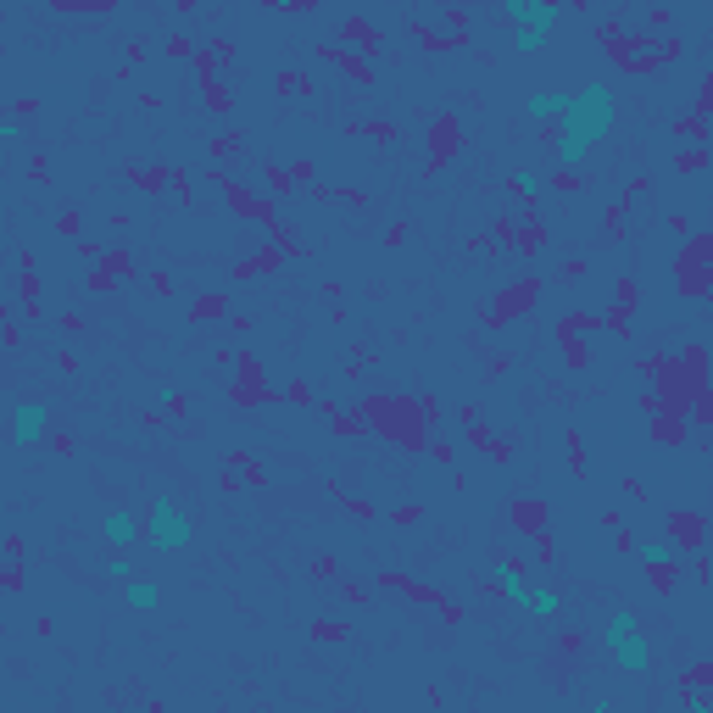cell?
<instances>
[{"mask_svg":"<svg viewBox=\"0 0 713 713\" xmlns=\"http://www.w3.org/2000/svg\"><path fill=\"white\" fill-rule=\"evenodd\" d=\"M613 112H619V101H613V90L602 84V78L580 84L574 101H569V112L552 123V168L580 173L585 162H591V151L613 134Z\"/></svg>","mask_w":713,"mask_h":713,"instance_id":"1","label":"cell"},{"mask_svg":"<svg viewBox=\"0 0 713 713\" xmlns=\"http://www.w3.org/2000/svg\"><path fill=\"white\" fill-rule=\"evenodd\" d=\"M190 535H195L190 507H184L173 491H156L151 496V513H145V524H140V541L151 546V552H184V546H190Z\"/></svg>","mask_w":713,"mask_h":713,"instance_id":"2","label":"cell"},{"mask_svg":"<svg viewBox=\"0 0 713 713\" xmlns=\"http://www.w3.org/2000/svg\"><path fill=\"white\" fill-rule=\"evenodd\" d=\"M502 17L513 28H530V34H552L563 23V6L558 0H502Z\"/></svg>","mask_w":713,"mask_h":713,"instance_id":"3","label":"cell"},{"mask_svg":"<svg viewBox=\"0 0 713 713\" xmlns=\"http://www.w3.org/2000/svg\"><path fill=\"white\" fill-rule=\"evenodd\" d=\"M51 429V407L45 402H17L12 407V446H39Z\"/></svg>","mask_w":713,"mask_h":713,"instance_id":"4","label":"cell"},{"mask_svg":"<svg viewBox=\"0 0 713 713\" xmlns=\"http://www.w3.org/2000/svg\"><path fill=\"white\" fill-rule=\"evenodd\" d=\"M608 658L619 663L624 675H652V641H647V630H636V636L613 641V647H608Z\"/></svg>","mask_w":713,"mask_h":713,"instance_id":"5","label":"cell"},{"mask_svg":"<svg viewBox=\"0 0 713 713\" xmlns=\"http://www.w3.org/2000/svg\"><path fill=\"white\" fill-rule=\"evenodd\" d=\"M491 585H496V591H502V597L513 602V608H519V613L530 608V574H524L519 563L496 558V563H491Z\"/></svg>","mask_w":713,"mask_h":713,"instance_id":"6","label":"cell"},{"mask_svg":"<svg viewBox=\"0 0 713 713\" xmlns=\"http://www.w3.org/2000/svg\"><path fill=\"white\" fill-rule=\"evenodd\" d=\"M101 535L117 546V552L140 541V519H134V507H106V513H101Z\"/></svg>","mask_w":713,"mask_h":713,"instance_id":"7","label":"cell"},{"mask_svg":"<svg viewBox=\"0 0 713 713\" xmlns=\"http://www.w3.org/2000/svg\"><path fill=\"white\" fill-rule=\"evenodd\" d=\"M574 90H535L524 95V117H535V123H558L563 112H569Z\"/></svg>","mask_w":713,"mask_h":713,"instance_id":"8","label":"cell"},{"mask_svg":"<svg viewBox=\"0 0 713 713\" xmlns=\"http://www.w3.org/2000/svg\"><path fill=\"white\" fill-rule=\"evenodd\" d=\"M123 602H129L134 613H156V608H162V585L145 580V574H134V580L123 585Z\"/></svg>","mask_w":713,"mask_h":713,"instance_id":"9","label":"cell"},{"mask_svg":"<svg viewBox=\"0 0 713 713\" xmlns=\"http://www.w3.org/2000/svg\"><path fill=\"white\" fill-rule=\"evenodd\" d=\"M630 552H636L647 569H669V563H675V546L658 541V535H630Z\"/></svg>","mask_w":713,"mask_h":713,"instance_id":"10","label":"cell"},{"mask_svg":"<svg viewBox=\"0 0 713 713\" xmlns=\"http://www.w3.org/2000/svg\"><path fill=\"white\" fill-rule=\"evenodd\" d=\"M524 613H530V619H558V613H563V591H558V585H530V608H524Z\"/></svg>","mask_w":713,"mask_h":713,"instance_id":"11","label":"cell"},{"mask_svg":"<svg viewBox=\"0 0 713 713\" xmlns=\"http://www.w3.org/2000/svg\"><path fill=\"white\" fill-rule=\"evenodd\" d=\"M636 630H641L636 608H624V602H619V608L608 613V624H602V647H613V641H624V636H636Z\"/></svg>","mask_w":713,"mask_h":713,"instance_id":"12","label":"cell"},{"mask_svg":"<svg viewBox=\"0 0 713 713\" xmlns=\"http://www.w3.org/2000/svg\"><path fill=\"white\" fill-rule=\"evenodd\" d=\"M101 574H106V580H117V585H129L134 580V558H123V552H117V558L101 563Z\"/></svg>","mask_w":713,"mask_h":713,"instance_id":"13","label":"cell"},{"mask_svg":"<svg viewBox=\"0 0 713 713\" xmlns=\"http://www.w3.org/2000/svg\"><path fill=\"white\" fill-rule=\"evenodd\" d=\"M546 45V34H530V28H513V51L519 56H535Z\"/></svg>","mask_w":713,"mask_h":713,"instance_id":"14","label":"cell"},{"mask_svg":"<svg viewBox=\"0 0 713 713\" xmlns=\"http://www.w3.org/2000/svg\"><path fill=\"white\" fill-rule=\"evenodd\" d=\"M585 713H619V708H613V702L602 697V702H591V708H585Z\"/></svg>","mask_w":713,"mask_h":713,"instance_id":"15","label":"cell"}]
</instances>
